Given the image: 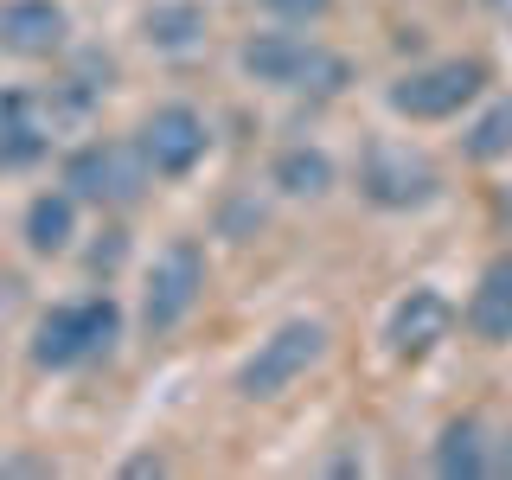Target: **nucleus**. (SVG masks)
Instances as JSON below:
<instances>
[{
    "label": "nucleus",
    "instance_id": "obj_1",
    "mask_svg": "<svg viewBox=\"0 0 512 480\" xmlns=\"http://www.w3.org/2000/svg\"><path fill=\"white\" fill-rule=\"evenodd\" d=\"M237 64H244V77H256V84H269V90H314V96H333V90L346 84V58L327 52V45H314V39H301L295 26L244 39Z\"/></svg>",
    "mask_w": 512,
    "mask_h": 480
},
{
    "label": "nucleus",
    "instance_id": "obj_2",
    "mask_svg": "<svg viewBox=\"0 0 512 480\" xmlns=\"http://www.w3.org/2000/svg\"><path fill=\"white\" fill-rule=\"evenodd\" d=\"M116 333H122V308L109 295L58 301V308L39 320V333H32V365H39V372H71V365H84V359L116 346Z\"/></svg>",
    "mask_w": 512,
    "mask_h": 480
},
{
    "label": "nucleus",
    "instance_id": "obj_3",
    "mask_svg": "<svg viewBox=\"0 0 512 480\" xmlns=\"http://www.w3.org/2000/svg\"><path fill=\"white\" fill-rule=\"evenodd\" d=\"M327 352V327L320 320H288L276 327L263 346L244 359V372H237V397H250V404H269V397H282L288 384H295L308 365Z\"/></svg>",
    "mask_w": 512,
    "mask_h": 480
},
{
    "label": "nucleus",
    "instance_id": "obj_4",
    "mask_svg": "<svg viewBox=\"0 0 512 480\" xmlns=\"http://www.w3.org/2000/svg\"><path fill=\"white\" fill-rule=\"evenodd\" d=\"M199 295H205V256L199 244H167L154 256V269H148V288H141V327L154 333V340H167L180 320L199 308Z\"/></svg>",
    "mask_w": 512,
    "mask_h": 480
},
{
    "label": "nucleus",
    "instance_id": "obj_5",
    "mask_svg": "<svg viewBox=\"0 0 512 480\" xmlns=\"http://www.w3.org/2000/svg\"><path fill=\"white\" fill-rule=\"evenodd\" d=\"M480 84H487L480 58H442V64H423V71L397 77L391 109L410 116V122H448V116H461V103L480 96Z\"/></svg>",
    "mask_w": 512,
    "mask_h": 480
},
{
    "label": "nucleus",
    "instance_id": "obj_6",
    "mask_svg": "<svg viewBox=\"0 0 512 480\" xmlns=\"http://www.w3.org/2000/svg\"><path fill=\"white\" fill-rule=\"evenodd\" d=\"M141 186H148V160L141 148H122V141H90L64 160V192L90 205H135Z\"/></svg>",
    "mask_w": 512,
    "mask_h": 480
},
{
    "label": "nucleus",
    "instance_id": "obj_7",
    "mask_svg": "<svg viewBox=\"0 0 512 480\" xmlns=\"http://www.w3.org/2000/svg\"><path fill=\"white\" fill-rule=\"evenodd\" d=\"M436 167H429L423 154L397 148V141H378V148H365L359 160V192L378 205V212H416V205L436 199Z\"/></svg>",
    "mask_w": 512,
    "mask_h": 480
},
{
    "label": "nucleus",
    "instance_id": "obj_8",
    "mask_svg": "<svg viewBox=\"0 0 512 480\" xmlns=\"http://www.w3.org/2000/svg\"><path fill=\"white\" fill-rule=\"evenodd\" d=\"M141 160H148V173H167V180H180V173H192L205 160V148H212V128H205V116L192 103H167L154 109L148 122H141Z\"/></svg>",
    "mask_w": 512,
    "mask_h": 480
},
{
    "label": "nucleus",
    "instance_id": "obj_9",
    "mask_svg": "<svg viewBox=\"0 0 512 480\" xmlns=\"http://www.w3.org/2000/svg\"><path fill=\"white\" fill-rule=\"evenodd\" d=\"M71 39V13L58 0H0V52L13 58H52Z\"/></svg>",
    "mask_w": 512,
    "mask_h": 480
},
{
    "label": "nucleus",
    "instance_id": "obj_10",
    "mask_svg": "<svg viewBox=\"0 0 512 480\" xmlns=\"http://www.w3.org/2000/svg\"><path fill=\"white\" fill-rule=\"evenodd\" d=\"M448 327H455V308H448L442 288H410V295L391 308L384 340H391L397 359H423V352H436L448 340Z\"/></svg>",
    "mask_w": 512,
    "mask_h": 480
},
{
    "label": "nucleus",
    "instance_id": "obj_11",
    "mask_svg": "<svg viewBox=\"0 0 512 480\" xmlns=\"http://www.w3.org/2000/svg\"><path fill=\"white\" fill-rule=\"evenodd\" d=\"M52 103L45 96H32V90H13V96H0V160L7 167H32L45 148H52Z\"/></svg>",
    "mask_w": 512,
    "mask_h": 480
},
{
    "label": "nucleus",
    "instance_id": "obj_12",
    "mask_svg": "<svg viewBox=\"0 0 512 480\" xmlns=\"http://www.w3.org/2000/svg\"><path fill=\"white\" fill-rule=\"evenodd\" d=\"M468 327H474V340H487V346L512 340V256H493V263L480 269V288L468 301Z\"/></svg>",
    "mask_w": 512,
    "mask_h": 480
},
{
    "label": "nucleus",
    "instance_id": "obj_13",
    "mask_svg": "<svg viewBox=\"0 0 512 480\" xmlns=\"http://www.w3.org/2000/svg\"><path fill=\"white\" fill-rule=\"evenodd\" d=\"M493 468H500V455H493V436H487V423H480V416H461V423L442 429V442H436V474L474 480V474H493Z\"/></svg>",
    "mask_w": 512,
    "mask_h": 480
},
{
    "label": "nucleus",
    "instance_id": "obj_14",
    "mask_svg": "<svg viewBox=\"0 0 512 480\" xmlns=\"http://www.w3.org/2000/svg\"><path fill=\"white\" fill-rule=\"evenodd\" d=\"M141 39H148L154 52H167V58L199 52L205 45V7L199 0H154V7L141 13Z\"/></svg>",
    "mask_w": 512,
    "mask_h": 480
},
{
    "label": "nucleus",
    "instance_id": "obj_15",
    "mask_svg": "<svg viewBox=\"0 0 512 480\" xmlns=\"http://www.w3.org/2000/svg\"><path fill=\"white\" fill-rule=\"evenodd\" d=\"M71 237H77V199L71 192H39L26 205V244L39 256H58Z\"/></svg>",
    "mask_w": 512,
    "mask_h": 480
},
{
    "label": "nucleus",
    "instance_id": "obj_16",
    "mask_svg": "<svg viewBox=\"0 0 512 480\" xmlns=\"http://www.w3.org/2000/svg\"><path fill=\"white\" fill-rule=\"evenodd\" d=\"M269 180H276L288 199H320V192L333 186V160H327V148H308V141H301V148L276 154V173H269Z\"/></svg>",
    "mask_w": 512,
    "mask_h": 480
},
{
    "label": "nucleus",
    "instance_id": "obj_17",
    "mask_svg": "<svg viewBox=\"0 0 512 480\" xmlns=\"http://www.w3.org/2000/svg\"><path fill=\"white\" fill-rule=\"evenodd\" d=\"M461 154H468V160H506L512 154V96H506V103H493V109H480V116L468 122Z\"/></svg>",
    "mask_w": 512,
    "mask_h": 480
},
{
    "label": "nucleus",
    "instance_id": "obj_18",
    "mask_svg": "<svg viewBox=\"0 0 512 480\" xmlns=\"http://www.w3.org/2000/svg\"><path fill=\"white\" fill-rule=\"evenodd\" d=\"M327 7H333V0H263V13H276V20H288V26H308Z\"/></svg>",
    "mask_w": 512,
    "mask_h": 480
},
{
    "label": "nucleus",
    "instance_id": "obj_19",
    "mask_svg": "<svg viewBox=\"0 0 512 480\" xmlns=\"http://www.w3.org/2000/svg\"><path fill=\"white\" fill-rule=\"evenodd\" d=\"M0 474H45V461H26V455H13V461H0Z\"/></svg>",
    "mask_w": 512,
    "mask_h": 480
},
{
    "label": "nucleus",
    "instance_id": "obj_20",
    "mask_svg": "<svg viewBox=\"0 0 512 480\" xmlns=\"http://www.w3.org/2000/svg\"><path fill=\"white\" fill-rule=\"evenodd\" d=\"M506 20H512V0H506Z\"/></svg>",
    "mask_w": 512,
    "mask_h": 480
},
{
    "label": "nucleus",
    "instance_id": "obj_21",
    "mask_svg": "<svg viewBox=\"0 0 512 480\" xmlns=\"http://www.w3.org/2000/svg\"><path fill=\"white\" fill-rule=\"evenodd\" d=\"M500 468H512V455H506V461H500Z\"/></svg>",
    "mask_w": 512,
    "mask_h": 480
}]
</instances>
